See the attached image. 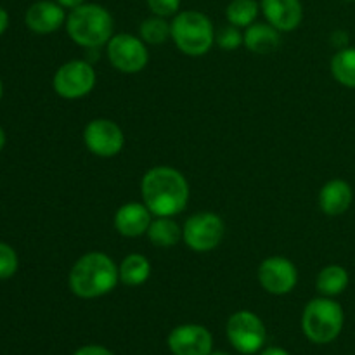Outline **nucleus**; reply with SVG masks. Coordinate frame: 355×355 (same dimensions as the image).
<instances>
[{
	"label": "nucleus",
	"instance_id": "a211bd4d",
	"mask_svg": "<svg viewBox=\"0 0 355 355\" xmlns=\"http://www.w3.org/2000/svg\"><path fill=\"white\" fill-rule=\"evenodd\" d=\"M146 236L158 248H172L182 239V227L173 217H155Z\"/></svg>",
	"mask_w": 355,
	"mask_h": 355
},
{
	"label": "nucleus",
	"instance_id": "7c9ffc66",
	"mask_svg": "<svg viewBox=\"0 0 355 355\" xmlns=\"http://www.w3.org/2000/svg\"><path fill=\"white\" fill-rule=\"evenodd\" d=\"M3 146H6V132H3V128L0 127V151L3 149Z\"/></svg>",
	"mask_w": 355,
	"mask_h": 355
},
{
	"label": "nucleus",
	"instance_id": "2f4dec72",
	"mask_svg": "<svg viewBox=\"0 0 355 355\" xmlns=\"http://www.w3.org/2000/svg\"><path fill=\"white\" fill-rule=\"evenodd\" d=\"M210 355H231V354H227V352H222V350H217V352H214V350H211Z\"/></svg>",
	"mask_w": 355,
	"mask_h": 355
},
{
	"label": "nucleus",
	"instance_id": "20e7f679",
	"mask_svg": "<svg viewBox=\"0 0 355 355\" xmlns=\"http://www.w3.org/2000/svg\"><path fill=\"white\" fill-rule=\"evenodd\" d=\"M172 40L182 54L191 58L205 55L215 44V28L210 17L200 10H182L170 23Z\"/></svg>",
	"mask_w": 355,
	"mask_h": 355
},
{
	"label": "nucleus",
	"instance_id": "393cba45",
	"mask_svg": "<svg viewBox=\"0 0 355 355\" xmlns=\"http://www.w3.org/2000/svg\"><path fill=\"white\" fill-rule=\"evenodd\" d=\"M215 44L224 49V51H234V49L243 45V33L239 31L238 26L227 24L218 33H215Z\"/></svg>",
	"mask_w": 355,
	"mask_h": 355
},
{
	"label": "nucleus",
	"instance_id": "7ed1b4c3",
	"mask_svg": "<svg viewBox=\"0 0 355 355\" xmlns=\"http://www.w3.org/2000/svg\"><path fill=\"white\" fill-rule=\"evenodd\" d=\"M64 26L76 45L99 49L113 37L114 21L106 7L99 3H82L69 10Z\"/></svg>",
	"mask_w": 355,
	"mask_h": 355
},
{
	"label": "nucleus",
	"instance_id": "ddd939ff",
	"mask_svg": "<svg viewBox=\"0 0 355 355\" xmlns=\"http://www.w3.org/2000/svg\"><path fill=\"white\" fill-rule=\"evenodd\" d=\"M66 10L55 0H38L31 3L24 16V23L33 33L49 35L66 24Z\"/></svg>",
	"mask_w": 355,
	"mask_h": 355
},
{
	"label": "nucleus",
	"instance_id": "6ab92c4d",
	"mask_svg": "<svg viewBox=\"0 0 355 355\" xmlns=\"http://www.w3.org/2000/svg\"><path fill=\"white\" fill-rule=\"evenodd\" d=\"M118 274H120V283H123L125 286H142L151 276V263L141 253H130L118 266Z\"/></svg>",
	"mask_w": 355,
	"mask_h": 355
},
{
	"label": "nucleus",
	"instance_id": "f03ea898",
	"mask_svg": "<svg viewBox=\"0 0 355 355\" xmlns=\"http://www.w3.org/2000/svg\"><path fill=\"white\" fill-rule=\"evenodd\" d=\"M120 283L118 266L103 252H90L80 257L68 276L69 290L83 300L104 297Z\"/></svg>",
	"mask_w": 355,
	"mask_h": 355
},
{
	"label": "nucleus",
	"instance_id": "dca6fc26",
	"mask_svg": "<svg viewBox=\"0 0 355 355\" xmlns=\"http://www.w3.org/2000/svg\"><path fill=\"white\" fill-rule=\"evenodd\" d=\"M354 201V191L349 182L333 179L326 182L319 191V208L328 217H338L350 208Z\"/></svg>",
	"mask_w": 355,
	"mask_h": 355
},
{
	"label": "nucleus",
	"instance_id": "c85d7f7f",
	"mask_svg": "<svg viewBox=\"0 0 355 355\" xmlns=\"http://www.w3.org/2000/svg\"><path fill=\"white\" fill-rule=\"evenodd\" d=\"M7 26H9V14L3 7H0V35L7 30Z\"/></svg>",
	"mask_w": 355,
	"mask_h": 355
},
{
	"label": "nucleus",
	"instance_id": "9b49d317",
	"mask_svg": "<svg viewBox=\"0 0 355 355\" xmlns=\"http://www.w3.org/2000/svg\"><path fill=\"white\" fill-rule=\"evenodd\" d=\"M259 283L267 293L286 295L295 290L298 283L297 266L290 259L281 255L269 257L259 267Z\"/></svg>",
	"mask_w": 355,
	"mask_h": 355
},
{
	"label": "nucleus",
	"instance_id": "c756f323",
	"mask_svg": "<svg viewBox=\"0 0 355 355\" xmlns=\"http://www.w3.org/2000/svg\"><path fill=\"white\" fill-rule=\"evenodd\" d=\"M260 355H290V352H286V350L281 349V347H269V349L262 350Z\"/></svg>",
	"mask_w": 355,
	"mask_h": 355
},
{
	"label": "nucleus",
	"instance_id": "1a4fd4ad",
	"mask_svg": "<svg viewBox=\"0 0 355 355\" xmlns=\"http://www.w3.org/2000/svg\"><path fill=\"white\" fill-rule=\"evenodd\" d=\"M107 59L121 73H139L148 66L149 52L146 42L132 33H118L106 44Z\"/></svg>",
	"mask_w": 355,
	"mask_h": 355
},
{
	"label": "nucleus",
	"instance_id": "b1692460",
	"mask_svg": "<svg viewBox=\"0 0 355 355\" xmlns=\"http://www.w3.org/2000/svg\"><path fill=\"white\" fill-rule=\"evenodd\" d=\"M17 267H19V259L16 250L0 241V281L10 279L17 272Z\"/></svg>",
	"mask_w": 355,
	"mask_h": 355
},
{
	"label": "nucleus",
	"instance_id": "0eeeda50",
	"mask_svg": "<svg viewBox=\"0 0 355 355\" xmlns=\"http://www.w3.org/2000/svg\"><path fill=\"white\" fill-rule=\"evenodd\" d=\"M96 82L97 75L94 66L82 59H73L59 66L52 78V87L59 97L73 101L89 96L96 87Z\"/></svg>",
	"mask_w": 355,
	"mask_h": 355
},
{
	"label": "nucleus",
	"instance_id": "f3484780",
	"mask_svg": "<svg viewBox=\"0 0 355 355\" xmlns=\"http://www.w3.org/2000/svg\"><path fill=\"white\" fill-rule=\"evenodd\" d=\"M243 45L253 54H270L281 45V31L272 24L255 21L243 33Z\"/></svg>",
	"mask_w": 355,
	"mask_h": 355
},
{
	"label": "nucleus",
	"instance_id": "9d476101",
	"mask_svg": "<svg viewBox=\"0 0 355 355\" xmlns=\"http://www.w3.org/2000/svg\"><path fill=\"white\" fill-rule=\"evenodd\" d=\"M83 142L92 155L113 158L123 149L125 135L116 121L110 118H96L87 123L83 130Z\"/></svg>",
	"mask_w": 355,
	"mask_h": 355
},
{
	"label": "nucleus",
	"instance_id": "6e6552de",
	"mask_svg": "<svg viewBox=\"0 0 355 355\" xmlns=\"http://www.w3.org/2000/svg\"><path fill=\"white\" fill-rule=\"evenodd\" d=\"M227 340L239 354L252 355L266 345L267 331L262 319L250 311H239L229 318L225 326Z\"/></svg>",
	"mask_w": 355,
	"mask_h": 355
},
{
	"label": "nucleus",
	"instance_id": "cd10ccee",
	"mask_svg": "<svg viewBox=\"0 0 355 355\" xmlns=\"http://www.w3.org/2000/svg\"><path fill=\"white\" fill-rule=\"evenodd\" d=\"M55 2L59 3V6H62L64 9H75V7L82 6V3H85V0H55Z\"/></svg>",
	"mask_w": 355,
	"mask_h": 355
},
{
	"label": "nucleus",
	"instance_id": "a878e982",
	"mask_svg": "<svg viewBox=\"0 0 355 355\" xmlns=\"http://www.w3.org/2000/svg\"><path fill=\"white\" fill-rule=\"evenodd\" d=\"M146 3L155 16L162 17L175 16L180 7V0H146Z\"/></svg>",
	"mask_w": 355,
	"mask_h": 355
},
{
	"label": "nucleus",
	"instance_id": "5701e85b",
	"mask_svg": "<svg viewBox=\"0 0 355 355\" xmlns=\"http://www.w3.org/2000/svg\"><path fill=\"white\" fill-rule=\"evenodd\" d=\"M139 35H141L142 40L149 45H159L165 44L168 38H172V28H170V23L166 21V17L155 16L153 14L151 17H146L141 23V28H139Z\"/></svg>",
	"mask_w": 355,
	"mask_h": 355
},
{
	"label": "nucleus",
	"instance_id": "f257e3e1",
	"mask_svg": "<svg viewBox=\"0 0 355 355\" xmlns=\"http://www.w3.org/2000/svg\"><path fill=\"white\" fill-rule=\"evenodd\" d=\"M142 203L155 217H175L189 203V182L173 166H153L141 182Z\"/></svg>",
	"mask_w": 355,
	"mask_h": 355
},
{
	"label": "nucleus",
	"instance_id": "2eb2a0df",
	"mask_svg": "<svg viewBox=\"0 0 355 355\" xmlns=\"http://www.w3.org/2000/svg\"><path fill=\"white\" fill-rule=\"evenodd\" d=\"M260 10L267 23L279 31H293L304 19V7L300 0H262Z\"/></svg>",
	"mask_w": 355,
	"mask_h": 355
},
{
	"label": "nucleus",
	"instance_id": "4468645a",
	"mask_svg": "<svg viewBox=\"0 0 355 355\" xmlns=\"http://www.w3.org/2000/svg\"><path fill=\"white\" fill-rule=\"evenodd\" d=\"M155 215L144 203L130 201L121 205L114 214V229L123 238H141L148 232Z\"/></svg>",
	"mask_w": 355,
	"mask_h": 355
},
{
	"label": "nucleus",
	"instance_id": "aec40b11",
	"mask_svg": "<svg viewBox=\"0 0 355 355\" xmlns=\"http://www.w3.org/2000/svg\"><path fill=\"white\" fill-rule=\"evenodd\" d=\"M349 272H347L345 267L342 266H333L324 267L321 272L318 274V281H315V286L318 291L322 297H336V295H342L343 291L349 286Z\"/></svg>",
	"mask_w": 355,
	"mask_h": 355
},
{
	"label": "nucleus",
	"instance_id": "bb28decb",
	"mask_svg": "<svg viewBox=\"0 0 355 355\" xmlns=\"http://www.w3.org/2000/svg\"><path fill=\"white\" fill-rule=\"evenodd\" d=\"M73 355H114V354L103 345H85V347H80V349Z\"/></svg>",
	"mask_w": 355,
	"mask_h": 355
},
{
	"label": "nucleus",
	"instance_id": "f8f14e48",
	"mask_svg": "<svg viewBox=\"0 0 355 355\" xmlns=\"http://www.w3.org/2000/svg\"><path fill=\"white\" fill-rule=\"evenodd\" d=\"M168 349L173 355H210L214 336L201 324H180L170 331Z\"/></svg>",
	"mask_w": 355,
	"mask_h": 355
},
{
	"label": "nucleus",
	"instance_id": "412c9836",
	"mask_svg": "<svg viewBox=\"0 0 355 355\" xmlns=\"http://www.w3.org/2000/svg\"><path fill=\"white\" fill-rule=\"evenodd\" d=\"M331 73L336 82L355 89V47H343L333 55Z\"/></svg>",
	"mask_w": 355,
	"mask_h": 355
},
{
	"label": "nucleus",
	"instance_id": "423d86ee",
	"mask_svg": "<svg viewBox=\"0 0 355 355\" xmlns=\"http://www.w3.org/2000/svg\"><path fill=\"white\" fill-rule=\"evenodd\" d=\"M225 234V224L214 211H200L191 215L182 225V239L187 248L207 253L217 248Z\"/></svg>",
	"mask_w": 355,
	"mask_h": 355
},
{
	"label": "nucleus",
	"instance_id": "473e14b6",
	"mask_svg": "<svg viewBox=\"0 0 355 355\" xmlns=\"http://www.w3.org/2000/svg\"><path fill=\"white\" fill-rule=\"evenodd\" d=\"M3 96V85H2V80H0V99H2Z\"/></svg>",
	"mask_w": 355,
	"mask_h": 355
},
{
	"label": "nucleus",
	"instance_id": "39448f33",
	"mask_svg": "<svg viewBox=\"0 0 355 355\" xmlns=\"http://www.w3.org/2000/svg\"><path fill=\"white\" fill-rule=\"evenodd\" d=\"M345 324V314L338 302L319 297L309 302L302 314V329L312 343L326 345L335 342Z\"/></svg>",
	"mask_w": 355,
	"mask_h": 355
},
{
	"label": "nucleus",
	"instance_id": "72a5a7b5",
	"mask_svg": "<svg viewBox=\"0 0 355 355\" xmlns=\"http://www.w3.org/2000/svg\"><path fill=\"white\" fill-rule=\"evenodd\" d=\"M345 2H355V0H345Z\"/></svg>",
	"mask_w": 355,
	"mask_h": 355
},
{
	"label": "nucleus",
	"instance_id": "4be33fe9",
	"mask_svg": "<svg viewBox=\"0 0 355 355\" xmlns=\"http://www.w3.org/2000/svg\"><path fill=\"white\" fill-rule=\"evenodd\" d=\"M260 14V3L257 0H231L225 9L227 23L238 28H248Z\"/></svg>",
	"mask_w": 355,
	"mask_h": 355
}]
</instances>
